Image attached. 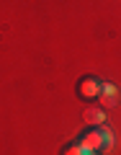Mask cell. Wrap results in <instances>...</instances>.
<instances>
[{
    "label": "cell",
    "mask_w": 121,
    "mask_h": 155,
    "mask_svg": "<svg viewBox=\"0 0 121 155\" xmlns=\"http://www.w3.org/2000/svg\"><path fill=\"white\" fill-rule=\"evenodd\" d=\"M98 93H100V80H98V78L88 75V78H83V80L77 83V96H80L83 101L98 98Z\"/></svg>",
    "instance_id": "cell-1"
},
{
    "label": "cell",
    "mask_w": 121,
    "mask_h": 155,
    "mask_svg": "<svg viewBox=\"0 0 121 155\" xmlns=\"http://www.w3.org/2000/svg\"><path fill=\"white\" fill-rule=\"evenodd\" d=\"M83 122L88 124V127H100V124L106 122V111L100 109V106H88V109L83 111Z\"/></svg>",
    "instance_id": "cell-3"
},
{
    "label": "cell",
    "mask_w": 121,
    "mask_h": 155,
    "mask_svg": "<svg viewBox=\"0 0 121 155\" xmlns=\"http://www.w3.org/2000/svg\"><path fill=\"white\" fill-rule=\"evenodd\" d=\"M80 145H83L85 150H100V145H103L100 132H93V134H88V137H83V140H80Z\"/></svg>",
    "instance_id": "cell-4"
},
{
    "label": "cell",
    "mask_w": 121,
    "mask_h": 155,
    "mask_svg": "<svg viewBox=\"0 0 121 155\" xmlns=\"http://www.w3.org/2000/svg\"><path fill=\"white\" fill-rule=\"evenodd\" d=\"M90 150H85L83 145H70V147H65V153L62 155H88Z\"/></svg>",
    "instance_id": "cell-5"
},
{
    "label": "cell",
    "mask_w": 121,
    "mask_h": 155,
    "mask_svg": "<svg viewBox=\"0 0 121 155\" xmlns=\"http://www.w3.org/2000/svg\"><path fill=\"white\" fill-rule=\"evenodd\" d=\"M98 101H100V109H113V106L119 104V88H116L113 83H100Z\"/></svg>",
    "instance_id": "cell-2"
}]
</instances>
